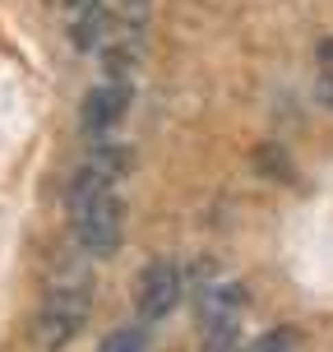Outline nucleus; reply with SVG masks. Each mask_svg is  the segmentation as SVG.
<instances>
[{"label": "nucleus", "mask_w": 333, "mask_h": 352, "mask_svg": "<svg viewBox=\"0 0 333 352\" xmlns=\"http://www.w3.org/2000/svg\"><path fill=\"white\" fill-rule=\"evenodd\" d=\"M315 98H319V107H324V111H333V70H319V79H315Z\"/></svg>", "instance_id": "obj_7"}, {"label": "nucleus", "mask_w": 333, "mask_h": 352, "mask_svg": "<svg viewBox=\"0 0 333 352\" xmlns=\"http://www.w3.org/2000/svg\"><path fill=\"white\" fill-rule=\"evenodd\" d=\"M135 102V88L130 79H102L97 88H88L84 107H79V125H84V135H106V130H116L125 121V111Z\"/></svg>", "instance_id": "obj_3"}, {"label": "nucleus", "mask_w": 333, "mask_h": 352, "mask_svg": "<svg viewBox=\"0 0 333 352\" xmlns=\"http://www.w3.org/2000/svg\"><path fill=\"white\" fill-rule=\"evenodd\" d=\"M315 60H319V70H333V37H324V42H319Z\"/></svg>", "instance_id": "obj_8"}, {"label": "nucleus", "mask_w": 333, "mask_h": 352, "mask_svg": "<svg viewBox=\"0 0 333 352\" xmlns=\"http://www.w3.org/2000/svg\"><path fill=\"white\" fill-rule=\"evenodd\" d=\"M292 343H297V334H292V329H268V334L241 343V352H292Z\"/></svg>", "instance_id": "obj_6"}, {"label": "nucleus", "mask_w": 333, "mask_h": 352, "mask_svg": "<svg viewBox=\"0 0 333 352\" xmlns=\"http://www.w3.org/2000/svg\"><path fill=\"white\" fill-rule=\"evenodd\" d=\"M246 287L241 283H213L199 292V324H241Z\"/></svg>", "instance_id": "obj_4"}, {"label": "nucleus", "mask_w": 333, "mask_h": 352, "mask_svg": "<svg viewBox=\"0 0 333 352\" xmlns=\"http://www.w3.org/2000/svg\"><path fill=\"white\" fill-rule=\"evenodd\" d=\"M88 316H93V278H88L84 269L56 274L51 287L42 292V306H37V320H33L37 348L60 352L65 343H74V338L84 334Z\"/></svg>", "instance_id": "obj_1"}, {"label": "nucleus", "mask_w": 333, "mask_h": 352, "mask_svg": "<svg viewBox=\"0 0 333 352\" xmlns=\"http://www.w3.org/2000/svg\"><path fill=\"white\" fill-rule=\"evenodd\" d=\"M148 334H143V324H121V329H111V334L97 343V352H143Z\"/></svg>", "instance_id": "obj_5"}, {"label": "nucleus", "mask_w": 333, "mask_h": 352, "mask_svg": "<svg viewBox=\"0 0 333 352\" xmlns=\"http://www.w3.org/2000/svg\"><path fill=\"white\" fill-rule=\"evenodd\" d=\"M185 297V274L176 260H148L135 278V311H139V324H158L181 306Z\"/></svg>", "instance_id": "obj_2"}]
</instances>
